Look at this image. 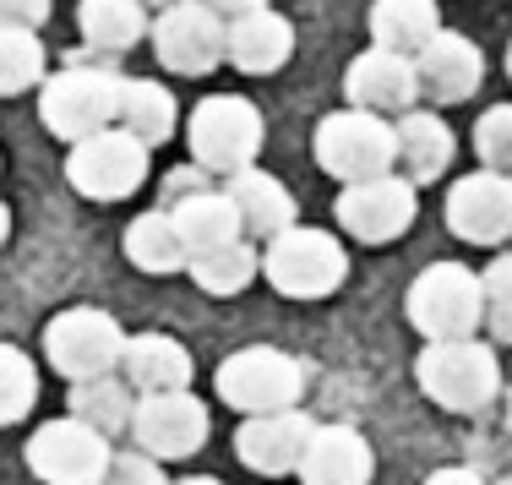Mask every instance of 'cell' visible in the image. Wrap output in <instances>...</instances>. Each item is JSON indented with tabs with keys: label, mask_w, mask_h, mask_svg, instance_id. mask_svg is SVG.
Masks as SVG:
<instances>
[{
	"label": "cell",
	"mask_w": 512,
	"mask_h": 485,
	"mask_svg": "<svg viewBox=\"0 0 512 485\" xmlns=\"http://www.w3.org/2000/svg\"><path fill=\"white\" fill-rule=\"evenodd\" d=\"M82 60L88 55L71 50L66 66H60L39 93L44 126H50L60 142H71V148L88 142V137H99V131H109L115 115H120V77L109 66H82Z\"/></svg>",
	"instance_id": "obj_1"
},
{
	"label": "cell",
	"mask_w": 512,
	"mask_h": 485,
	"mask_svg": "<svg viewBox=\"0 0 512 485\" xmlns=\"http://www.w3.org/2000/svg\"><path fill=\"white\" fill-rule=\"evenodd\" d=\"M262 137H267L262 109L251 99H240V93H213V99H202L191 109V126H186L197 169H213V175H229V180L256 164Z\"/></svg>",
	"instance_id": "obj_2"
},
{
	"label": "cell",
	"mask_w": 512,
	"mask_h": 485,
	"mask_svg": "<svg viewBox=\"0 0 512 485\" xmlns=\"http://www.w3.org/2000/svg\"><path fill=\"white\" fill-rule=\"evenodd\" d=\"M316 164L327 169L344 186H365V180L393 175L398 164V131L382 115H365V109H333V115L316 126Z\"/></svg>",
	"instance_id": "obj_3"
},
{
	"label": "cell",
	"mask_w": 512,
	"mask_h": 485,
	"mask_svg": "<svg viewBox=\"0 0 512 485\" xmlns=\"http://www.w3.org/2000/svg\"><path fill=\"white\" fill-rule=\"evenodd\" d=\"M409 322L425 333V344H453V338H474L485 322V289L480 273L458 268V262H431L409 284Z\"/></svg>",
	"instance_id": "obj_4"
},
{
	"label": "cell",
	"mask_w": 512,
	"mask_h": 485,
	"mask_svg": "<svg viewBox=\"0 0 512 485\" xmlns=\"http://www.w3.org/2000/svg\"><path fill=\"white\" fill-rule=\"evenodd\" d=\"M414 377H420L431 404L453 409V415H474V409H485L496 398L502 366H496V355L485 344L453 338V344H425L420 360H414Z\"/></svg>",
	"instance_id": "obj_5"
},
{
	"label": "cell",
	"mask_w": 512,
	"mask_h": 485,
	"mask_svg": "<svg viewBox=\"0 0 512 485\" xmlns=\"http://www.w3.org/2000/svg\"><path fill=\"white\" fill-rule=\"evenodd\" d=\"M300 393H306V366L273 344L235 349L218 366V398L246 409V420L251 415H284V409L300 404Z\"/></svg>",
	"instance_id": "obj_6"
},
{
	"label": "cell",
	"mask_w": 512,
	"mask_h": 485,
	"mask_svg": "<svg viewBox=\"0 0 512 485\" xmlns=\"http://www.w3.org/2000/svg\"><path fill=\"white\" fill-rule=\"evenodd\" d=\"M262 273L278 295L289 300H327L349 278V257L327 229H284L278 240H267Z\"/></svg>",
	"instance_id": "obj_7"
},
{
	"label": "cell",
	"mask_w": 512,
	"mask_h": 485,
	"mask_svg": "<svg viewBox=\"0 0 512 485\" xmlns=\"http://www.w3.org/2000/svg\"><path fill=\"white\" fill-rule=\"evenodd\" d=\"M44 355H50V366L60 377L93 382V377H109V366H120L126 333H120V322L99 306H71L44 327Z\"/></svg>",
	"instance_id": "obj_8"
},
{
	"label": "cell",
	"mask_w": 512,
	"mask_h": 485,
	"mask_svg": "<svg viewBox=\"0 0 512 485\" xmlns=\"http://www.w3.org/2000/svg\"><path fill=\"white\" fill-rule=\"evenodd\" d=\"M66 180H71V191H82L88 202H120L148 180V148H142L131 131L109 126V131L77 142V148L66 153Z\"/></svg>",
	"instance_id": "obj_9"
},
{
	"label": "cell",
	"mask_w": 512,
	"mask_h": 485,
	"mask_svg": "<svg viewBox=\"0 0 512 485\" xmlns=\"http://www.w3.org/2000/svg\"><path fill=\"white\" fill-rule=\"evenodd\" d=\"M153 55L164 60L175 77H207V71L229 55V28L213 6L180 0L164 17H153Z\"/></svg>",
	"instance_id": "obj_10"
},
{
	"label": "cell",
	"mask_w": 512,
	"mask_h": 485,
	"mask_svg": "<svg viewBox=\"0 0 512 485\" xmlns=\"http://www.w3.org/2000/svg\"><path fill=\"white\" fill-rule=\"evenodd\" d=\"M109 436H99L82 420H50L28 442V469L44 485H104L109 475Z\"/></svg>",
	"instance_id": "obj_11"
},
{
	"label": "cell",
	"mask_w": 512,
	"mask_h": 485,
	"mask_svg": "<svg viewBox=\"0 0 512 485\" xmlns=\"http://www.w3.org/2000/svg\"><path fill=\"white\" fill-rule=\"evenodd\" d=\"M333 213H338V224H344V235L365 240V246H387V240H398L414 224L420 197H414L409 180L382 175V180H365V186H344V197H338Z\"/></svg>",
	"instance_id": "obj_12"
},
{
	"label": "cell",
	"mask_w": 512,
	"mask_h": 485,
	"mask_svg": "<svg viewBox=\"0 0 512 485\" xmlns=\"http://www.w3.org/2000/svg\"><path fill=\"white\" fill-rule=\"evenodd\" d=\"M447 224L469 246H502L512 240V180L507 175H463L447 191Z\"/></svg>",
	"instance_id": "obj_13"
},
{
	"label": "cell",
	"mask_w": 512,
	"mask_h": 485,
	"mask_svg": "<svg viewBox=\"0 0 512 485\" xmlns=\"http://www.w3.org/2000/svg\"><path fill=\"white\" fill-rule=\"evenodd\" d=\"M131 431L153 458H191L207 442V404L197 393H148L131 409Z\"/></svg>",
	"instance_id": "obj_14"
},
{
	"label": "cell",
	"mask_w": 512,
	"mask_h": 485,
	"mask_svg": "<svg viewBox=\"0 0 512 485\" xmlns=\"http://www.w3.org/2000/svg\"><path fill=\"white\" fill-rule=\"evenodd\" d=\"M349 104L365 109V115H409V104L420 99V77H414V60L393 55V50H365L349 60V77H344Z\"/></svg>",
	"instance_id": "obj_15"
},
{
	"label": "cell",
	"mask_w": 512,
	"mask_h": 485,
	"mask_svg": "<svg viewBox=\"0 0 512 485\" xmlns=\"http://www.w3.org/2000/svg\"><path fill=\"white\" fill-rule=\"evenodd\" d=\"M311 431H316V420L306 409L251 415V420H240V431H235V458L251 475H289V469H300V453H306Z\"/></svg>",
	"instance_id": "obj_16"
},
{
	"label": "cell",
	"mask_w": 512,
	"mask_h": 485,
	"mask_svg": "<svg viewBox=\"0 0 512 485\" xmlns=\"http://www.w3.org/2000/svg\"><path fill=\"white\" fill-rule=\"evenodd\" d=\"M414 77H420V99L431 104H463L485 82V55L463 33H436L420 55H414Z\"/></svg>",
	"instance_id": "obj_17"
},
{
	"label": "cell",
	"mask_w": 512,
	"mask_h": 485,
	"mask_svg": "<svg viewBox=\"0 0 512 485\" xmlns=\"http://www.w3.org/2000/svg\"><path fill=\"white\" fill-rule=\"evenodd\" d=\"M371 442L355 426H316L306 453H300V480L306 485H371Z\"/></svg>",
	"instance_id": "obj_18"
},
{
	"label": "cell",
	"mask_w": 512,
	"mask_h": 485,
	"mask_svg": "<svg viewBox=\"0 0 512 485\" xmlns=\"http://www.w3.org/2000/svg\"><path fill=\"white\" fill-rule=\"evenodd\" d=\"M169 224H175L180 246H186V262L207 257V251H224V246H235V240L246 235L229 191H191V197H175Z\"/></svg>",
	"instance_id": "obj_19"
},
{
	"label": "cell",
	"mask_w": 512,
	"mask_h": 485,
	"mask_svg": "<svg viewBox=\"0 0 512 485\" xmlns=\"http://www.w3.org/2000/svg\"><path fill=\"white\" fill-rule=\"evenodd\" d=\"M289 50H295V28H289L273 6L229 22V55L224 60L240 66L246 77H273V71L289 60Z\"/></svg>",
	"instance_id": "obj_20"
},
{
	"label": "cell",
	"mask_w": 512,
	"mask_h": 485,
	"mask_svg": "<svg viewBox=\"0 0 512 485\" xmlns=\"http://www.w3.org/2000/svg\"><path fill=\"white\" fill-rule=\"evenodd\" d=\"M126 377L142 387V393H186L191 387V349L169 333H137L126 338Z\"/></svg>",
	"instance_id": "obj_21"
},
{
	"label": "cell",
	"mask_w": 512,
	"mask_h": 485,
	"mask_svg": "<svg viewBox=\"0 0 512 485\" xmlns=\"http://www.w3.org/2000/svg\"><path fill=\"white\" fill-rule=\"evenodd\" d=\"M229 202H235L246 235L278 240L284 229H295V197H289V186L273 175H262V169H240V175L229 180Z\"/></svg>",
	"instance_id": "obj_22"
},
{
	"label": "cell",
	"mask_w": 512,
	"mask_h": 485,
	"mask_svg": "<svg viewBox=\"0 0 512 485\" xmlns=\"http://www.w3.org/2000/svg\"><path fill=\"white\" fill-rule=\"evenodd\" d=\"M398 159L409 169V186H425V180H442L447 164H453V126H447L442 115H431V109H409L404 120H398Z\"/></svg>",
	"instance_id": "obj_23"
},
{
	"label": "cell",
	"mask_w": 512,
	"mask_h": 485,
	"mask_svg": "<svg viewBox=\"0 0 512 485\" xmlns=\"http://www.w3.org/2000/svg\"><path fill=\"white\" fill-rule=\"evenodd\" d=\"M365 22H371L376 50H393V55H409V60L442 33V11H436V0H376Z\"/></svg>",
	"instance_id": "obj_24"
},
{
	"label": "cell",
	"mask_w": 512,
	"mask_h": 485,
	"mask_svg": "<svg viewBox=\"0 0 512 485\" xmlns=\"http://www.w3.org/2000/svg\"><path fill=\"white\" fill-rule=\"evenodd\" d=\"M77 28L99 55H120L148 33V6H137V0H82Z\"/></svg>",
	"instance_id": "obj_25"
},
{
	"label": "cell",
	"mask_w": 512,
	"mask_h": 485,
	"mask_svg": "<svg viewBox=\"0 0 512 485\" xmlns=\"http://www.w3.org/2000/svg\"><path fill=\"white\" fill-rule=\"evenodd\" d=\"M115 126L131 131L142 148L169 142V131H175V99H169V88H158V82H120V115H115Z\"/></svg>",
	"instance_id": "obj_26"
},
{
	"label": "cell",
	"mask_w": 512,
	"mask_h": 485,
	"mask_svg": "<svg viewBox=\"0 0 512 485\" xmlns=\"http://www.w3.org/2000/svg\"><path fill=\"white\" fill-rule=\"evenodd\" d=\"M126 262H131V268H142V273H180V268H186V246H180L169 213L131 218V229H126Z\"/></svg>",
	"instance_id": "obj_27"
},
{
	"label": "cell",
	"mask_w": 512,
	"mask_h": 485,
	"mask_svg": "<svg viewBox=\"0 0 512 485\" xmlns=\"http://www.w3.org/2000/svg\"><path fill=\"white\" fill-rule=\"evenodd\" d=\"M131 409H137V404L126 398V387H120L115 377L71 382V420H82V426H93L99 436H115V431H126Z\"/></svg>",
	"instance_id": "obj_28"
},
{
	"label": "cell",
	"mask_w": 512,
	"mask_h": 485,
	"mask_svg": "<svg viewBox=\"0 0 512 485\" xmlns=\"http://www.w3.org/2000/svg\"><path fill=\"white\" fill-rule=\"evenodd\" d=\"M186 268H191V278H197V289H207V295H240V289L256 278V251L246 246V240H235V246H224V251L191 257Z\"/></svg>",
	"instance_id": "obj_29"
},
{
	"label": "cell",
	"mask_w": 512,
	"mask_h": 485,
	"mask_svg": "<svg viewBox=\"0 0 512 485\" xmlns=\"http://www.w3.org/2000/svg\"><path fill=\"white\" fill-rule=\"evenodd\" d=\"M44 77V44L28 28H0V99L28 93Z\"/></svg>",
	"instance_id": "obj_30"
},
{
	"label": "cell",
	"mask_w": 512,
	"mask_h": 485,
	"mask_svg": "<svg viewBox=\"0 0 512 485\" xmlns=\"http://www.w3.org/2000/svg\"><path fill=\"white\" fill-rule=\"evenodd\" d=\"M39 398V371L17 344H0V426H17Z\"/></svg>",
	"instance_id": "obj_31"
},
{
	"label": "cell",
	"mask_w": 512,
	"mask_h": 485,
	"mask_svg": "<svg viewBox=\"0 0 512 485\" xmlns=\"http://www.w3.org/2000/svg\"><path fill=\"white\" fill-rule=\"evenodd\" d=\"M474 153H480V164L491 169V175L512 180V104H496L480 115V126H474Z\"/></svg>",
	"instance_id": "obj_32"
},
{
	"label": "cell",
	"mask_w": 512,
	"mask_h": 485,
	"mask_svg": "<svg viewBox=\"0 0 512 485\" xmlns=\"http://www.w3.org/2000/svg\"><path fill=\"white\" fill-rule=\"evenodd\" d=\"M480 289H485V322H491V333L502 344H512V251H502L480 273Z\"/></svg>",
	"instance_id": "obj_33"
},
{
	"label": "cell",
	"mask_w": 512,
	"mask_h": 485,
	"mask_svg": "<svg viewBox=\"0 0 512 485\" xmlns=\"http://www.w3.org/2000/svg\"><path fill=\"white\" fill-rule=\"evenodd\" d=\"M104 485H164V475H158L153 458H137V453H120L109 458V475Z\"/></svg>",
	"instance_id": "obj_34"
},
{
	"label": "cell",
	"mask_w": 512,
	"mask_h": 485,
	"mask_svg": "<svg viewBox=\"0 0 512 485\" xmlns=\"http://www.w3.org/2000/svg\"><path fill=\"white\" fill-rule=\"evenodd\" d=\"M50 17V0H0V28H28L39 33Z\"/></svg>",
	"instance_id": "obj_35"
},
{
	"label": "cell",
	"mask_w": 512,
	"mask_h": 485,
	"mask_svg": "<svg viewBox=\"0 0 512 485\" xmlns=\"http://www.w3.org/2000/svg\"><path fill=\"white\" fill-rule=\"evenodd\" d=\"M202 6H213L218 17H251V11H267V0H202Z\"/></svg>",
	"instance_id": "obj_36"
},
{
	"label": "cell",
	"mask_w": 512,
	"mask_h": 485,
	"mask_svg": "<svg viewBox=\"0 0 512 485\" xmlns=\"http://www.w3.org/2000/svg\"><path fill=\"white\" fill-rule=\"evenodd\" d=\"M425 485H485V480L474 475V469H436V475L425 480Z\"/></svg>",
	"instance_id": "obj_37"
},
{
	"label": "cell",
	"mask_w": 512,
	"mask_h": 485,
	"mask_svg": "<svg viewBox=\"0 0 512 485\" xmlns=\"http://www.w3.org/2000/svg\"><path fill=\"white\" fill-rule=\"evenodd\" d=\"M6 235H11V208L0 202V246H6Z\"/></svg>",
	"instance_id": "obj_38"
},
{
	"label": "cell",
	"mask_w": 512,
	"mask_h": 485,
	"mask_svg": "<svg viewBox=\"0 0 512 485\" xmlns=\"http://www.w3.org/2000/svg\"><path fill=\"white\" fill-rule=\"evenodd\" d=\"M137 6H158V11H169V6H180V0H137Z\"/></svg>",
	"instance_id": "obj_39"
},
{
	"label": "cell",
	"mask_w": 512,
	"mask_h": 485,
	"mask_svg": "<svg viewBox=\"0 0 512 485\" xmlns=\"http://www.w3.org/2000/svg\"><path fill=\"white\" fill-rule=\"evenodd\" d=\"M180 485H218V480H207V475H197V480H180Z\"/></svg>",
	"instance_id": "obj_40"
},
{
	"label": "cell",
	"mask_w": 512,
	"mask_h": 485,
	"mask_svg": "<svg viewBox=\"0 0 512 485\" xmlns=\"http://www.w3.org/2000/svg\"><path fill=\"white\" fill-rule=\"evenodd\" d=\"M507 77H512V44H507Z\"/></svg>",
	"instance_id": "obj_41"
}]
</instances>
